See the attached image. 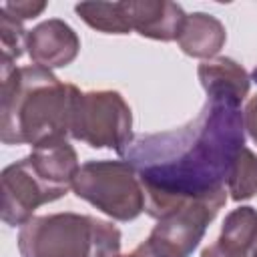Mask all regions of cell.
Segmentation results:
<instances>
[{"label":"cell","mask_w":257,"mask_h":257,"mask_svg":"<svg viewBox=\"0 0 257 257\" xmlns=\"http://www.w3.org/2000/svg\"><path fill=\"white\" fill-rule=\"evenodd\" d=\"M207 102L185 126L143 135L124 153L143 183L145 211L161 219L191 199L227 193L237 153L245 147V124L237 90L205 86Z\"/></svg>","instance_id":"6da1fadb"},{"label":"cell","mask_w":257,"mask_h":257,"mask_svg":"<svg viewBox=\"0 0 257 257\" xmlns=\"http://www.w3.org/2000/svg\"><path fill=\"white\" fill-rule=\"evenodd\" d=\"M0 141L30 145L70 137V122L78 88L38 64L16 66L0 60Z\"/></svg>","instance_id":"7a4b0ae2"},{"label":"cell","mask_w":257,"mask_h":257,"mask_svg":"<svg viewBox=\"0 0 257 257\" xmlns=\"http://www.w3.org/2000/svg\"><path fill=\"white\" fill-rule=\"evenodd\" d=\"M18 251L20 257H116L120 231L92 215H40L20 227Z\"/></svg>","instance_id":"3957f363"},{"label":"cell","mask_w":257,"mask_h":257,"mask_svg":"<svg viewBox=\"0 0 257 257\" xmlns=\"http://www.w3.org/2000/svg\"><path fill=\"white\" fill-rule=\"evenodd\" d=\"M72 191L114 221L137 219L147 205L137 169L128 161H88L80 165Z\"/></svg>","instance_id":"277c9868"},{"label":"cell","mask_w":257,"mask_h":257,"mask_svg":"<svg viewBox=\"0 0 257 257\" xmlns=\"http://www.w3.org/2000/svg\"><path fill=\"white\" fill-rule=\"evenodd\" d=\"M70 137L92 149H112L124 157L133 145V112L116 90H88L76 94Z\"/></svg>","instance_id":"5b68a950"},{"label":"cell","mask_w":257,"mask_h":257,"mask_svg":"<svg viewBox=\"0 0 257 257\" xmlns=\"http://www.w3.org/2000/svg\"><path fill=\"white\" fill-rule=\"evenodd\" d=\"M227 203V193L203 199H191L157 219L149 239L175 257H189L203 239L209 223Z\"/></svg>","instance_id":"8992f818"},{"label":"cell","mask_w":257,"mask_h":257,"mask_svg":"<svg viewBox=\"0 0 257 257\" xmlns=\"http://www.w3.org/2000/svg\"><path fill=\"white\" fill-rule=\"evenodd\" d=\"M2 221L12 227H22L34 217V211L46 203L62 199L24 157L2 171Z\"/></svg>","instance_id":"52a82bcc"},{"label":"cell","mask_w":257,"mask_h":257,"mask_svg":"<svg viewBox=\"0 0 257 257\" xmlns=\"http://www.w3.org/2000/svg\"><path fill=\"white\" fill-rule=\"evenodd\" d=\"M26 52L32 62L54 70L68 66L80 52V38L70 24L60 18H48L28 30Z\"/></svg>","instance_id":"ba28073f"},{"label":"cell","mask_w":257,"mask_h":257,"mask_svg":"<svg viewBox=\"0 0 257 257\" xmlns=\"http://www.w3.org/2000/svg\"><path fill=\"white\" fill-rule=\"evenodd\" d=\"M131 28L145 38L171 42L177 40L187 18L185 10L169 0H126Z\"/></svg>","instance_id":"9c48e42d"},{"label":"cell","mask_w":257,"mask_h":257,"mask_svg":"<svg viewBox=\"0 0 257 257\" xmlns=\"http://www.w3.org/2000/svg\"><path fill=\"white\" fill-rule=\"evenodd\" d=\"M227 30L223 22L207 12H193L187 14L181 32L177 36L179 48L193 58L211 60L219 54V50L225 46Z\"/></svg>","instance_id":"30bf717a"},{"label":"cell","mask_w":257,"mask_h":257,"mask_svg":"<svg viewBox=\"0 0 257 257\" xmlns=\"http://www.w3.org/2000/svg\"><path fill=\"white\" fill-rule=\"evenodd\" d=\"M74 12L84 24L104 34H128L133 30L124 2H80Z\"/></svg>","instance_id":"8fae6325"},{"label":"cell","mask_w":257,"mask_h":257,"mask_svg":"<svg viewBox=\"0 0 257 257\" xmlns=\"http://www.w3.org/2000/svg\"><path fill=\"white\" fill-rule=\"evenodd\" d=\"M217 241L229 249L249 253L257 243V211L247 205L233 209L225 217Z\"/></svg>","instance_id":"7c38bea8"},{"label":"cell","mask_w":257,"mask_h":257,"mask_svg":"<svg viewBox=\"0 0 257 257\" xmlns=\"http://www.w3.org/2000/svg\"><path fill=\"white\" fill-rule=\"evenodd\" d=\"M227 193L233 201H247L257 193V155L243 147L231 167L227 179Z\"/></svg>","instance_id":"4fadbf2b"},{"label":"cell","mask_w":257,"mask_h":257,"mask_svg":"<svg viewBox=\"0 0 257 257\" xmlns=\"http://www.w3.org/2000/svg\"><path fill=\"white\" fill-rule=\"evenodd\" d=\"M26 36L28 30H24L22 22L0 10V46H2V58L18 60L24 54L26 48Z\"/></svg>","instance_id":"5bb4252c"},{"label":"cell","mask_w":257,"mask_h":257,"mask_svg":"<svg viewBox=\"0 0 257 257\" xmlns=\"http://www.w3.org/2000/svg\"><path fill=\"white\" fill-rule=\"evenodd\" d=\"M46 2L44 0H16V2H2L0 10H4L6 14H10L12 18L24 22L30 18L40 16L46 10Z\"/></svg>","instance_id":"9a60e30c"},{"label":"cell","mask_w":257,"mask_h":257,"mask_svg":"<svg viewBox=\"0 0 257 257\" xmlns=\"http://www.w3.org/2000/svg\"><path fill=\"white\" fill-rule=\"evenodd\" d=\"M116 257H175V255H171L169 251L161 249L157 243H153V241L147 237L141 245H137L135 251H131V253H126V255H116Z\"/></svg>","instance_id":"2e32d148"},{"label":"cell","mask_w":257,"mask_h":257,"mask_svg":"<svg viewBox=\"0 0 257 257\" xmlns=\"http://www.w3.org/2000/svg\"><path fill=\"white\" fill-rule=\"evenodd\" d=\"M243 124H245V133L257 145V94L251 96V100L243 110Z\"/></svg>","instance_id":"e0dca14e"},{"label":"cell","mask_w":257,"mask_h":257,"mask_svg":"<svg viewBox=\"0 0 257 257\" xmlns=\"http://www.w3.org/2000/svg\"><path fill=\"white\" fill-rule=\"evenodd\" d=\"M201 257H249V253H241V251L229 249L223 243L215 241V243H211L209 247H205L201 251Z\"/></svg>","instance_id":"ac0fdd59"},{"label":"cell","mask_w":257,"mask_h":257,"mask_svg":"<svg viewBox=\"0 0 257 257\" xmlns=\"http://www.w3.org/2000/svg\"><path fill=\"white\" fill-rule=\"evenodd\" d=\"M251 257H257V243H255L253 249H251Z\"/></svg>","instance_id":"d6986e66"}]
</instances>
